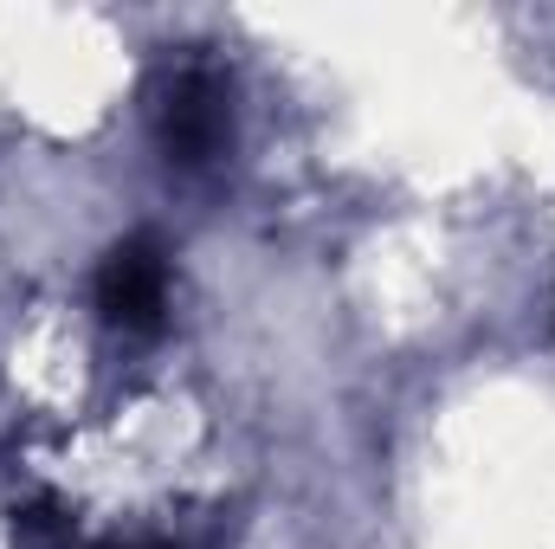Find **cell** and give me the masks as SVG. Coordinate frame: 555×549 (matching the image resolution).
I'll return each instance as SVG.
<instances>
[{
    "instance_id": "2",
    "label": "cell",
    "mask_w": 555,
    "mask_h": 549,
    "mask_svg": "<svg viewBox=\"0 0 555 549\" xmlns=\"http://www.w3.org/2000/svg\"><path fill=\"white\" fill-rule=\"evenodd\" d=\"M98 310L117 330H155L168 310V266L155 240H124L98 272Z\"/></svg>"
},
{
    "instance_id": "1",
    "label": "cell",
    "mask_w": 555,
    "mask_h": 549,
    "mask_svg": "<svg viewBox=\"0 0 555 549\" xmlns=\"http://www.w3.org/2000/svg\"><path fill=\"white\" fill-rule=\"evenodd\" d=\"M155 137L162 155L181 162V168H201L214 162L227 137H233V104H227V85L207 72V65H188L162 85V104H155Z\"/></svg>"
},
{
    "instance_id": "3",
    "label": "cell",
    "mask_w": 555,
    "mask_h": 549,
    "mask_svg": "<svg viewBox=\"0 0 555 549\" xmlns=\"http://www.w3.org/2000/svg\"><path fill=\"white\" fill-rule=\"evenodd\" d=\"M104 549H168V544H104Z\"/></svg>"
}]
</instances>
